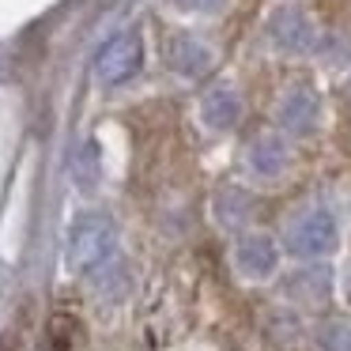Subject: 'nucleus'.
Here are the masks:
<instances>
[{
  "label": "nucleus",
  "instance_id": "f257e3e1",
  "mask_svg": "<svg viewBox=\"0 0 351 351\" xmlns=\"http://www.w3.org/2000/svg\"><path fill=\"white\" fill-rule=\"evenodd\" d=\"M336 242V223L328 219L325 212H310L298 215L287 227V245L298 257H317V253H328Z\"/></svg>",
  "mask_w": 351,
  "mask_h": 351
},
{
  "label": "nucleus",
  "instance_id": "f03ea898",
  "mask_svg": "<svg viewBox=\"0 0 351 351\" xmlns=\"http://www.w3.org/2000/svg\"><path fill=\"white\" fill-rule=\"evenodd\" d=\"M276 265H280V250H276L272 238L250 234L234 245V268L245 280H265V276L276 272Z\"/></svg>",
  "mask_w": 351,
  "mask_h": 351
},
{
  "label": "nucleus",
  "instance_id": "7ed1b4c3",
  "mask_svg": "<svg viewBox=\"0 0 351 351\" xmlns=\"http://www.w3.org/2000/svg\"><path fill=\"white\" fill-rule=\"evenodd\" d=\"M140 69V42L136 34H121L99 53V76L106 84H121Z\"/></svg>",
  "mask_w": 351,
  "mask_h": 351
},
{
  "label": "nucleus",
  "instance_id": "20e7f679",
  "mask_svg": "<svg viewBox=\"0 0 351 351\" xmlns=\"http://www.w3.org/2000/svg\"><path fill=\"white\" fill-rule=\"evenodd\" d=\"M110 250V230L102 223H80L72 234V265L76 268H95Z\"/></svg>",
  "mask_w": 351,
  "mask_h": 351
},
{
  "label": "nucleus",
  "instance_id": "39448f33",
  "mask_svg": "<svg viewBox=\"0 0 351 351\" xmlns=\"http://www.w3.org/2000/svg\"><path fill=\"white\" fill-rule=\"evenodd\" d=\"M80 340V321L72 313H53L46 328V348L49 351H72Z\"/></svg>",
  "mask_w": 351,
  "mask_h": 351
},
{
  "label": "nucleus",
  "instance_id": "423d86ee",
  "mask_svg": "<svg viewBox=\"0 0 351 351\" xmlns=\"http://www.w3.org/2000/svg\"><path fill=\"white\" fill-rule=\"evenodd\" d=\"M317 348L321 351H351V325H343V321L325 325V332L317 336Z\"/></svg>",
  "mask_w": 351,
  "mask_h": 351
},
{
  "label": "nucleus",
  "instance_id": "0eeeda50",
  "mask_svg": "<svg viewBox=\"0 0 351 351\" xmlns=\"http://www.w3.org/2000/svg\"><path fill=\"white\" fill-rule=\"evenodd\" d=\"M0 351H19V332L16 328H4V332H0Z\"/></svg>",
  "mask_w": 351,
  "mask_h": 351
}]
</instances>
